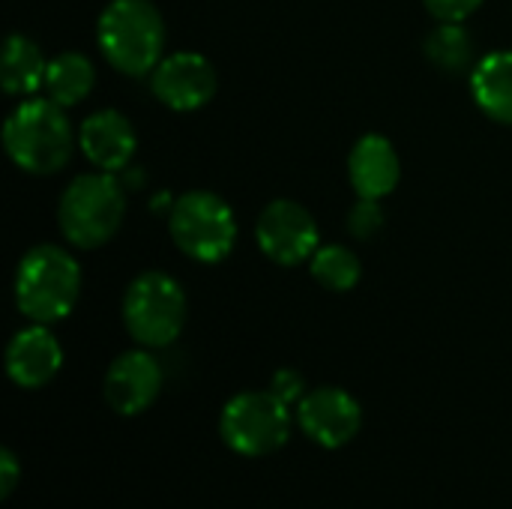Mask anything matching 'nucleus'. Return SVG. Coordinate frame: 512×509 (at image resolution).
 Instances as JSON below:
<instances>
[{
  "label": "nucleus",
  "instance_id": "17",
  "mask_svg": "<svg viewBox=\"0 0 512 509\" xmlns=\"http://www.w3.org/2000/svg\"><path fill=\"white\" fill-rule=\"evenodd\" d=\"M96 87V66L87 54L81 51H60L57 57L48 60L45 72V96L57 102L60 108H75L81 105Z\"/></svg>",
  "mask_w": 512,
  "mask_h": 509
},
{
  "label": "nucleus",
  "instance_id": "8",
  "mask_svg": "<svg viewBox=\"0 0 512 509\" xmlns=\"http://www.w3.org/2000/svg\"><path fill=\"white\" fill-rule=\"evenodd\" d=\"M255 243L267 261L279 267H300L309 264L318 252L321 231L315 216L303 204L291 198H276L258 213Z\"/></svg>",
  "mask_w": 512,
  "mask_h": 509
},
{
  "label": "nucleus",
  "instance_id": "10",
  "mask_svg": "<svg viewBox=\"0 0 512 509\" xmlns=\"http://www.w3.org/2000/svg\"><path fill=\"white\" fill-rule=\"evenodd\" d=\"M297 423L309 441L324 450L348 447L363 426L360 402L342 387H315L297 405Z\"/></svg>",
  "mask_w": 512,
  "mask_h": 509
},
{
  "label": "nucleus",
  "instance_id": "2",
  "mask_svg": "<svg viewBox=\"0 0 512 509\" xmlns=\"http://www.w3.org/2000/svg\"><path fill=\"white\" fill-rule=\"evenodd\" d=\"M15 306L30 324H57L72 315L81 297V264L66 246L39 243L15 267Z\"/></svg>",
  "mask_w": 512,
  "mask_h": 509
},
{
  "label": "nucleus",
  "instance_id": "20",
  "mask_svg": "<svg viewBox=\"0 0 512 509\" xmlns=\"http://www.w3.org/2000/svg\"><path fill=\"white\" fill-rule=\"evenodd\" d=\"M384 225V210H381V201H372V198H357V204L351 207L348 213V231L351 237L357 240H369L381 231Z\"/></svg>",
  "mask_w": 512,
  "mask_h": 509
},
{
  "label": "nucleus",
  "instance_id": "12",
  "mask_svg": "<svg viewBox=\"0 0 512 509\" xmlns=\"http://www.w3.org/2000/svg\"><path fill=\"white\" fill-rule=\"evenodd\" d=\"M78 147L96 171L117 174L129 168L138 150V132L117 108H99L78 126Z\"/></svg>",
  "mask_w": 512,
  "mask_h": 509
},
{
  "label": "nucleus",
  "instance_id": "19",
  "mask_svg": "<svg viewBox=\"0 0 512 509\" xmlns=\"http://www.w3.org/2000/svg\"><path fill=\"white\" fill-rule=\"evenodd\" d=\"M426 57L444 72H465L474 63V39L459 21H438L426 36Z\"/></svg>",
  "mask_w": 512,
  "mask_h": 509
},
{
  "label": "nucleus",
  "instance_id": "16",
  "mask_svg": "<svg viewBox=\"0 0 512 509\" xmlns=\"http://www.w3.org/2000/svg\"><path fill=\"white\" fill-rule=\"evenodd\" d=\"M45 72H48V60H45L42 48L24 33H9L3 42V54H0L3 93L27 99L45 87Z\"/></svg>",
  "mask_w": 512,
  "mask_h": 509
},
{
  "label": "nucleus",
  "instance_id": "14",
  "mask_svg": "<svg viewBox=\"0 0 512 509\" xmlns=\"http://www.w3.org/2000/svg\"><path fill=\"white\" fill-rule=\"evenodd\" d=\"M348 180L357 198L384 201L402 180V159L393 141L381 132H366L348 153Z\"/></svg>",
  "mask_w": 512,
  "mask_h": 509
},
{
  "label": "nucleus",
  "instance_id": "13",
  "mask_svg": "<svg viewBox=\"0 0 512 509\" xmlns=\"http://www.w3.org/2000/svg\"><path fill=\"white\" fill-rule=\"evenodd\" d=\"M6 375L21 390H39L51 384L63 366V348L48 324H30L18 330L3 354Z\"/></svg>",
  "mask_w": 512,
  "mask_h": 509
},
{
  "label": "nucleus",
  "instance_id": "3",
  "mask_svg": "<svg viewBox=\"0 0 512 509\" xmlns=\"http://www.w3.org/2000/svg\"><path fill=\"white\" fill-rule=\"evenodd\" d=\"M165 18L153 0H108L96 18V45L111 69L150 75L165 57Z\"/></svg>",
  "mask_w": 512,
  "mask_h": 509
},
{
  "label": "nucleus",
  "instance_id": "11",
  "mask_svg": "<svg viewBox=\"0 0 512 509\" xmlns=\"http://www.w3.org/2000/svg\"><path fill=\"white\" fill-rule=\"evenodd\" d=\"M162 384H165V372L159 360L150 354V348H135L111 360L102 393L114 414L138 417L159 399Z\"/></svg>",
  "mask_w": 512,
  "mask_h": 509
},
{
  "label": "nucleus",
  "instance_id": "7",
  "mask_svg": "<svg viewBox=\"0 0 512 509\" xmlns=\"http://www.w3.org/2000/svg\"><path fill=\"white\" fill-rule=\"evenodd\" d=\"M291 405L270 390H243L231 396L219 414L225 447L246 459L279 453L291 438Z\"/></svg>",
  "mask_w": 512,
  "mask_h": 509
},
{
  "label": "nucleus",
  "instance_id": "21",
  "mask_svg": "<svg viewBox=\"0 0 512 509\" xmlns=\"http://www.w3.org/2000/svg\"><path fill=\"white\" fill-rule=\"evenodd\" d=\"M429 15L438 21H468L486 0H423Z\"/></svg>",
  "mask_w": 512,
  "mask_h": 509
},
{
  "label": "nucleus",
  "instance_id": "4",
  "mask_svg": "<svg viewBox=\"0 0 512 509\" xmlns=\"http://www.w3.org/2000/svg\"><path fill=\"white\" fill-rule=\"evenodd\" d=\"M126 219V192L108 171H87L69 180L57 201V225L72 249H99L114 240Z\"/></svg>",
  "mask_w": 512,
  "mask_h": 509
},
{
  "label": "nucleus",
  "instance_id": "5",
  "mask_svg": "<svg viewBox=\"0 0 512 509\" xmlns=\"http://www.w3.org/2000/svg\"><path fill=\"white\" fill-rule=\"evenodd\" d=\"M189 303L183 285L162 273V270H144L138 273L120 303V318L132 342L141 348H168L180 339L186 327Z\"/></svg>",
  "mask_w": 512,
  "mask_h": 509
},
{
  "label": "nucleus",
  "instance_id": "18",
  "mask_svg": "<svg viewBox=\"0 0 512 509\" xmlns=\"http://www.w3.org/2000/svg\"><path fill=\"white\" fill-rule=\"evenodd\" d=\"M309 273L321 288L345 294V291L357 288V282L363 279V264H360V255L351 246L327 243V246H318V252L312 255Z\"/></svg>",
  "mask_w": 512,
  "mask_h": 509
},
{
  "label": "nucleus",
  "instance_id": "22",
  "mask_svg": "<svg viewBox=\"0 0 512 509\" xmlns=\"http://www.w3.org/2000/svg\"><path fill=\"white\" fill-rule=\"evenodd\" d=\"M270 393H276L285 405H300V399L309 390H306V381L297 369H279L270 381Z\"/></svg>",
  "mask_w": 512,
  "mask_h": 509
},
{
  "label": "nucleus",
  "instance_id": "6",
  "mask_svg": "<svg viewBox=\"0 0 512 509\" xmlns=\"http://www.w3.org/2000/svg\"><path fill=\"white\" fill-rule=\"evenodd\" d=\"M168 234L186 258L198 264H219L234 252L237 216L222 195L210 189H189L168 210Z\"/></svg>",
  "mask_w": 512,
  "mask_h": 509
},
{
  "label": "nucleus",
  "instance_id": "1",
  "mask_svg": "<svg viewBox=\"0 0 512 509\" xmlns=\"http://www.w3.org/2000/svg\"><path fill=\"white\" fill-rule=\"evenodd\" d=\"M3 147L15 168L33 177H51L72 162L78 132L66 117V108L48 96L21 99L3 123Z\"/></svg>",
  "mask_w": 512,
  "mask_h": 509
},
{
  "label": "nucleus",
  "instance_id": "15",
  "mask_svg": "<svg viewBox=\"0 0 512 509\" xmlns=\"http://www.w3.org/2000/svg\"><path fill=\"white\" fill-rule=\"evenodd\" d=\"M471 96L477 108L495 120L512 126V51L498 48L483 54L471 66Z\"/></svg>",
  "mask_w": 512,
  "mask_h": 509
},
{
  "label": "nucleus",
  "instance_id": "9",
  "mask_svg": "<svg viewBox=\"0 0 512 509\" xmlns=\"http://www.w3.org/2000/svg\"><path fill=\"white\" fill-rule=\"evenodd\" d=\"M219 90V75L210 57L198 51L165 54L150 72V93L171 111H198Z\"/></svg>",
  "mask_w": 512,
  "mask_h": 509
},
{
  "label": "nucleus",
  "instance_id": "23",
  "mask_svg": "<svg viewBox=\"0 0 512 509\" xmlns=\"http://www.w3.org/2000/svg\"><path fill=\"white\" fill-rule=\"evenodd\" d=\"M18 480H21V465H18L15 453L9 447H3L0 450V498H9L15 492Z\"/></svg>",
  "mask_w": 512,
  "mask_h": 509
}]
</instances>
